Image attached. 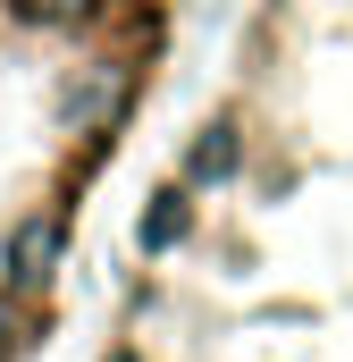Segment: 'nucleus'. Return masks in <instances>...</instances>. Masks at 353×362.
I'll use <instances>...</instances> for the list:
<instances>
[{"instance_id":"obj_1","label":"nucleus","mask_w":353,"mask_h":362,"mask_svg":"<svg viewBox=\"0 0 353 362\" xmlns=\"http://www.w3.org/2000/svg\"><path fill=\"white\" fill-rule=\"evenodd\" d=\"M92 362H353V0H253L126 228Z\"/></svg>"},{"instance_id":"obj_2","label":"nucleus","mask_w":353,"mask_h":362,"mask_svg":"<svg viewBox=\"0 0 353 362\" xmlns=\"http://www.w3.org/2000/svg\"><path fill=\"white\" fill-rule=\"evenodd\" d=\"M169 51L176 0H0V362L59 337L76 245Z\"/></svg>"}]
</instances>
